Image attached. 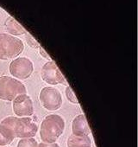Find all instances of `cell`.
<instances>
[{"label": "cell", "mask_w": 138, "mask_h": 147, "mask_svg": "<svg viewBox=\"0 0 138 147\" xmlns=\"http://www.w3.org/2000/svg\"><path fill=\"white\" fill-rule=\"evenodd\" d=\"M65 130V120L58 114H49L42 121L40 127V137L44 143H55L63 134Z\"/></svg>", "instance_id": "obj_1"}, {"label": "cell", "mask_w": 138, "mask_h": 147, "mask_svg": "<svg viewBox=\"0 0 138 147\" xmlns=\"http://www.w3.org/2000/svg\"><path fill=\"white\" fill-rule=\"evenodd\" d=\"M0 124L10 128L14 133L15 138H34L38 131L37 125L29 117L10 116L4 119Z\"/></svg>", "instance_id": "obj_2"}, {"label": "cell", "mask_w": 138, "mask_h": 147, "mask_svg": "<svg viewBox=\"0 0 138 147\" xmlns=\"http://www.w3.org/2000/svg\"><path fill=\"white\" fill-rule=\"evenodd\" d=\"M24 49L23 41L9 34H0V60L17 58Z\"/></svg>", "instance_id": "obj_3"}, {"label": "cell", "mask_w": 138, "mask_h": 147, "mask_svg": "<svg viewBox=\"0 0 138 147\" xmlns=\"http://www.w3.org/2000/svg\"><path fill=\"white\" fill-rule=\"evenodd\" d=\"M26 93V87L20 81L11 76H0V100L12 101L17 96Z\"/></svg>", "instance_id": "obj_4"}, {"label": "cell", "mask_w": 138, "mask_h": 147, "mask_svg": "<svg viewBox=\"0 0 138 147\" xmlns=\"http://www.w3.org/2000/svg\"><path fill=\"white\" fill-rule=\"evenodd\" d=\"M42 106L48 111H57L62 106V95L60 92L52 87L43 88L39 94Z\"/></svg>", "instance_id": "obj_5"}, {"label": "cell", "mask_w": 138, "mask_h": 147, "mask_svg": "<svg viewBox=\"0 0 138 147\" xmlns=\"http://www.w3.org/2000/svg\"><path fill=\"white\" fill-rule=\"evenodd\" d=\"M11 75L15 79L26 80L34 71L33 62L27 57H17L14 59L9 67Z\"/></svg>", "instance_id": "obj_6"}, {"label": "cell", "mask_w": 138, "mask_h": 147, "mask_svg": "<svg viewBox=\"0 0 138 147\" xmlns=\"http://www.w3.org/2000/svg\"><path fill=\"white\" fill-rule=\"evenodd\" d=\"M42 79L49 85H58L62 84L65 86H68V83L62 75V73L59 69L56 63L53 61L46 62L42 67L41 71Z\"/></svg>", "instance_id": "obj_7"}, {"label": "cell", "mask_w": 138, "mask_h": 147, "mask_svg": "<svg viewBox=\"0 0 138 147\" xmlns=\"http://www.w3.org/2000/svg\"><path fill=\"white\" fill-rule=\"evenodd\" d=\"M12 101L13 112L17 117H30L34 114L33 101L28 94H20Z\"/></svg>", "instance_id": "obj_8"}, {"label": "cell", "mask_w": 138, "mask_h": 147, "mask_svg": "<svg viewBox=\"0 0 138 147\" xmlns=\"http://www.w3.org/2000/svg\"><path fill=\"white\" fill-rule=\"evenodd\" d=\"M72 131L74 135H86L91 134V130L88 125L86 118L84 114L76 116L72 122Z\"/></svg>", "instance_id": "obj_9"}, {"label": "cell", "mask_w": 138, "mask_h": 147, "mask_svg": "<svg viewBox=\"0 0 138 147\" xmlns=\"http://www.w3.org/2000/svg\"><path fill=\"white\" fill-rule=\"evenodd\" d=\"M67 147H92V140L86 135H74L68 137L66 142Z\"/></svg>", "instance_id": "obj_10"}, {"label": "cell", "mask_w": 138, "mask_h": 147, "mask_svg": "<svg viewBox=\"0 0 138 147\" xmlns=\"http://www.w3.org/2000/svg\"><path fill=\"white\" fill-rule=\"evenodd\" d=\"M5 29L11 36H22L27 33L26 30L13 18L9 17L5 21Z\"/></svg>", "instance_id": "obj_11"}, {"label": "cell", "mask_w": 138, "mask_h": 147, "mask_svg": "<svg viewBox=\"0 0 138 147\" xmlns=\"http://www.w3.org/2000/svg\"><path fill=\"white\" fill-rule=\"evenodd\" d=\"M15 138V135L10 128L0 124V146L9 145Z\"/></svg>", "instance_id": "obj_12"}, {"label": "cell", "mask_w": 138, "mask_h": 147, "mask_svg": "<svg viewBox=\"0 0 138 147\" xmlns=\"http://www.w3.org/2000/svg\"><path fill=\"white\" fill-rule=\"evenodd\" d=\"M38 143L34 138H21L17 147H37Z\"/></svg>", "instance_id": "obj_13"}, {"label": "cell", "mask_w": 138, "mask_h": 147, "mask_svg": "<svg viewBox=\"0 0 138 147\" xmlns=\"http://www.w3.org/2000/svg\"><path fill=\"white\" fill-rule=\"evenodd\" d=\"M65 94H66V96L67 100L70 102H72L74 104H79V100H78L76 95L74 94V92L73 91L72 88L69 85L66 86V90H65Z\"/></svg>", "instance_id": "obj_14"}, {"label": "cell", "mask_w": 138, "mask_h": 147, "mask_svg": "<svg viewBox=\"0 0 138 147\" xmlns=\"http://www.w3.org/2000/svg\"><path fill=\"white\" fill-rule=\"evenodd\" d=\"M25 40L28 43V45L33 49H39L40 48V44L39 42L29 34V33H26L25 34Z\"/></svg>", "instance_id": "obj_15"}, {"label": "cell", "mask_w": 138, "mask_h": 147, "mask_svg": "<svg viewBox=\"0 0 138 147\" xmlns=\"http://www.w3.org/2000/svg\"><path fill=\"white\" fill-rule=\"evenodd\" d=\"M39 52H40V55H42V57H43L44 59H46V60H48V61H51V57L48 55V54L44 50V49L43 48H42L41 46H40V48H39Z\"/></svg>", "instance_id": "obj_16"}, {"label": "cell", "mask_w": 138, "mask_h": 147, "mask_svg": "<svg viewBox=\"0 0 138 147\" xmlns=\"http://www.w3.org/2000/svg\"><path fill=\"white\" fill-rule=\"evenodd\" d=\"M37 147H60V145L57 143H52V144H48V143H44L42 142L40 144H38Z\"/></svg>", "instance_id": "obj_17"}, {"label": "cell", "mask_w": 138, "mask_h": 147, "mask_svg": "<svg viewBox=\"0 0 138 147\" xmlns=\"http://www.w3.org/2000/svg\"><path fill=\"white\" fill-rule=\"evenodd\" d=\"M0 147H11V146H0Z\"/></svg>", "instance_id": "obj_18"}]
</instances>
